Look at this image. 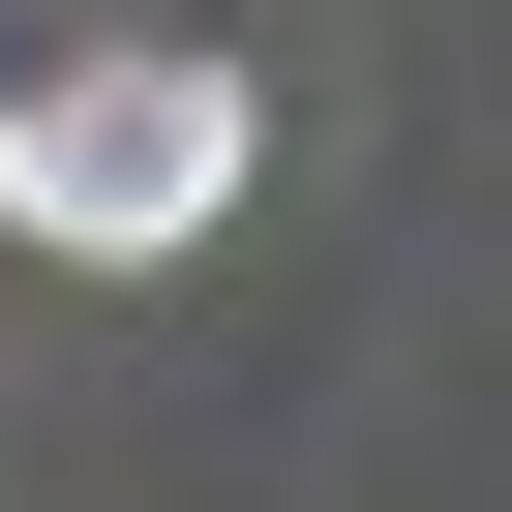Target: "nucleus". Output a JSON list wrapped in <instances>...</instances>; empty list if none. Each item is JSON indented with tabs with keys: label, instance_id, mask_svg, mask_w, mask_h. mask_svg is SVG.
<instances>
[{
	"label": "nucleus",
	"instance_id": "obj_1",
	"mask_svg": "<svg viewBox=\"0 0 512 512\" xmlns=\"http://www.w3.org/2000/svg\"><path fill=\"white\" fill-rule=\"evenodd\" d=\"M0 211H31L61 272H181V241L241 211V61H181V31L31 61V91H0Z\"/></svg>",
	"mask_w": 512,
	"mask_h": 512
}]
</instances>
